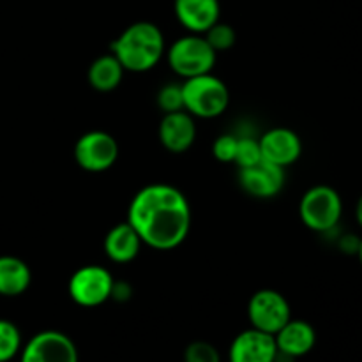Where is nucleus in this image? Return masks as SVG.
I'll return each mask as SVG.
<instances>
[{
    "label": "nucleus",
    "mask_w": 362,
    "mask_h": 362,
    "mask_svg": "<svg viewBox=\"0 0 362 362\" xmlns=\"http://www.w3.org/2000/svg\"><path fill=\"white\" fill-rule=\"evenodd\" d=\"M191 205L175 186L156 182L141 187L127 209V223L141 243L158 251H170L186 240L191 230Z\"/></svg>",
    "instance_id": "obj_1"
},
{
    "label": "nucleus",
    "mask_w": 362,
    "mask_h": 362,
    "mask_svg": "<svg viewBox=\"0 0 362 362\" xmlns=\"http://www.w3.org/2000/svg\"><path fill=\"white\" fill-rule=\"evenodd\" d=\"M113 55L129 73H147L154 69L166 52L165 35L152 21H136L129 25L110 45Z\"/></svg>",
    "instance_id": "obj_2"
},
{
    "label": "nucleus",
    "mask_w": 362,
    "mask_h": 362,
    "mask_svg": "<svg viewBox=\"0 0 362 362\" xmlns=\"http://www.w3.org/2000/svg\"><path fill=\"white\" fill-rule=\"evenodd\" d=\"M182 87L184 110L198 119H216L223 115L230 105L228 87L212 73L187 78Z\"/></svg>",
    "instance_id": "obj_3"
},
{
    "label": "nucleus",
    "mask_w": 362,
    "mask_h": 362,
    "mask_svg": "<svg viewBox=\"0 0 362 362\" xmlns=\"http://www.w3.org/2000/svg\"><path fill=\"white\" fill-rule=\"evenodd\" d=\"M166 59L173 73L187 80V78L212 73L218 53L202 34H187L170 45Z\"/></svg>",
    "instance_id": "obj_4"
},
{
    "label": "nucleus",
    "mask_w": 362,
    "mask_h": 362,
    "mask_svg": "<svg viewBox=\"0 0 362 362\" xmlns=\"http://www.w3.org/2000/svg\"><path fill=\"white\" fill-rule=\"evenodd\" d=\"M343 214V200L331 186H313L303 194L299 204V216L304 226L318 233L336 228Z\"/></svg>",
    "instance_id": "obj_5"
},
{
    "label": "nucleus",
    "mask_w": 362,
    "mask_h": 362,
    "mask_svg": "<svg viewBox=\"0 0 362 362\" xmlns=\"http://www.w3.org/2000/svg\"><path fill=\"white\" fill-rule=\"evenodd\" d=\"M112 272L101 265H83L73 272L67 292L74 304L81 308H98L112 299L113 288Z\"/></svg>",
    "instance_id": "obj_6"
},
{
    "label": "nucleus",
    "mask_w": 362,
    "mask_h": 362,
    "mask_svg": "<svg viewBox=\"0 0 362 362\" xmlns=\"http://www.w3.org/2000/svg\"><path fill=\"white\" fill-rule=\"evenodd\" d=\"M119 159V144L106 131H88L74 145V161L81 170L101 173L112 168Z\"/></svg>",
    "instance_id": "obj_7"
},
{
    "label": "nucleus",
    "mask_w": 362,
    "mask_h": 362,
    "mask_svg": "<svg viewBox=\"0 0 362 362\" xmlns=\"http://www.w3.org/2000/svg\"><path fill=\"white\" fill-rule=\"evenodd\" d=\"M247 318L251 327L276 336L279 329L292 318V310L283 293L278 290L264 288L253 293L247 304Z\"/></svg>",
    "instance_id": "obj_8"
},
{
    "label": "nucleus",
    "mask_w": 362,
    "mask_h": 362,
    "mask_svg": "<svg viewBox=\"0 0 362 362\" xmlns=\"http://www.w3.org/2000/svg\"><path fill=\"white\" fill-rule=\"evenodd\" d=\"M73 339L60 331H42L21 346L20 362H78Z\"/></svg>",
    "instance_id": "obj_9"
},
{
    "label": "nucleus",
    "mask_w": 362,
    "mask_h": 362,
    "mask_svg": "<svg viewBox=\"0 0 362 362\" xmlns=\"http://www.w3.org/2000/svg\"><path fill=\"white\" fill-rule=\"evenodd\" d=\"M239 184L247 194L255 198H274L285 186V168L260 159L255 165L239 168Z\"/></svg>",
    "instance_id": "obj_10"
},
{
    "label": "nucleus",
    "mask_w": 362,
    "mask_h": 362,
    "mask_svg": "<svg viewBox=\"0 0 362 362\" xmlns=\"http://www.w3.org/2000/svg\"><path fill=\"white\" fill-rule=\"evenodd\" d=\"M276 356L274 336L251 327L235 336L228 350V362H274Z\"/></svg>",
    "instance_id": "obj_11"
},
{
    "label": "nucleus",
    "mask_w": 362,
    "mask_h": 362,
    "mask_svg": "<svg viewBox=\"0 0 362 362\" xmlns=\"http://www.w3.org/2000/svg\"><path fill=\"white\" fill-rule=\"evenodd\" d=\"M262 148V159L278 165L281 168L293 165L303 154V141L299 134L288 127H272L262 138H258Z\"/></svg>",
    "instance_id": "obj_12"
},
{
    "label": "nucleus",
    "mask_w": 362,
    "mask_h": 362,
    "mask_svg": "<svg viewBox=\"0 0 362 362\" xmlns=\"http://www.w3.org/2000/svg\"><path fill=\"white\" fill-rule=\"evenodd\" d=\"M159 141L172 154H184L193 147L197 140L194 117L186 110L165 113L159 122Z\"/></svg>",
    "instance_id": "obj_13"
},
{
    "label": "nucleus",
    "mask_w": 362,
    "mask_h": 362,
    "mask_svg": "<svg viewBox=\"0 0 362 362\" xmlns=\"http://www.w3.org/2000/svg\"><path fill=\"white\" fill-rule=\"evenodd\" d=\"M173 11L191 34H205L221 16L219 0H173Z\"/></svg>",
    "instance_id": "obj_14"
},
{
    "label": "nucleus",
    "mask_w": 362,
    "mask_h": 362,
    "mask_svg": "<svg viewBox=\"0 0 362 362\" xmlns=\"http://www.w3.org/2000/svg\"><path fill=\"white\" fill-rule=\"evenodd\" d=\"M276 346L278 352L285 354V356L297 359L313 350L315 343H317V332H315L313 325L308 324L306 320H296L290 318L285 325L278 331L274 336Z\"/></svg>",
    "instance_id": "obj_15"
},
{
    "label": "nucleus",
    "mask_w": 362,
    "mask_h": 362,
    "mask_svg": "<svg viewBox=\"0 0 362 362\" xmlns=\"http://www.w3.org/2000/svg\"><path fill=\"white\" fill-rule=\"evenodd\" d=\"M141 243L140 235L129 223H119L113 226L105 237V255L115 264H129L140 255Z\"/></svg>",
    "instance_id": "obj_16"
},
{
    "label": "nucleus",
    "mask_w": 362,
    "mask_h": 362,
    "mask_svg": "<svg viewBox=\"0 0 362 362\" xmlns=\"http://www.w3.org/2000/svg\"><path fill=\"white\" fill-rule=\"evenodd\" d=\"M32 272L27 262L11 255L0 257V296L18 297L28 290Z\"/></svg>",
    "instance_id": "obj_17"
},
{
    "label": "nucleus",
    "mask_w": 362,
    "mask_h": 362,
    "mask_svg": "<svg viewBox=\"0 0 362 362\" xmlns=\"http://www.w3.org/2000/svg\"><path fill=\"white\" fill-rule=\"evenodd\" d=\"M124 67L113 53L95 59L88 67V83L98 92H112L122 83Z\"/></svg>",
    "instance_id": "obj_18"
},
{
    "label": "nucleus",
    "mask_w": 362,
    "mask_h": 362,
    "mask_svg": "<svg viewBox=\"0 0 362 362\" xmlns=\"http://www.w3.org/2000/svg\"><path fill=\"white\" fill-rule=\"evenodd\" d=\"M21 352V332L11 320L0 318V362L13 361Z\"/></svg>",
    "instance_id": "obj_19"
},
{
    "label": "nucleus",
    "mask_w": 362,
    "mask_h": 362,
    "mask_svg": "<svg viewBox=\"0 0 362 362\" xmlns=\"http://www.w3.org/2000/svg\"><path fill=\"white\" fill-rule=\"evenodd\" d=\"M202 35L207 39V42L212 46V49H214L216 53L226 52V49L232 48L237 41L235 28L228 23H223L221 20L216 21V23Z\"/></svg>",
    "instance_id": "obj_20"
},
{
    "label": "nucleus",
    "mask_w": 362,
    "mask_h": 362,
    "mask_svg": "<svg viewBox=\"0 0 362 362\" xmlns=\"http://www.w3.org/2000/svg\"><path fill=\"white\" fill-rule=\"evenodd\" d=\"M262 159V148L260 141L257 138L243 136L237 140V152H235V163L239 168H246V166L255 165Z\"/></svg>",
    "instance_id": "obj_21"
},
{
    "label": "nucleus",
    "mask_w": 362,
    "mask_h": 362,
    "mask_svg": "<svg viewBox=\"0 0 362 362\" xmlns=\"http://www.w3.org/2000/svg\"><path fill=\"white\" fill-rule=\"evenodd\" d=\"M158 106L163 113L180 112L184 110L182 87L179 83H168L158 92Z\"/></svg>",
    "instance_id": "obj_22"
},
{
    "label": "nucleus",
    "mask_w": 362,
    "mask_h": 362,
    "mask_svg": "<svg viewBox=\"0 0 362 362\" xmlns=\"http://www.w3.org/2000/svg\"><path fill=\"white\" fill-rule=\"evenodd\" d=\"M184 362H221V356L212 343L193 341L184 352Z\"/></svg>",
    "instance_id": "obj_23"
},
{
    "label": "nucleus",
    "mask_w": 362,
    "mask_h": 362,
    "mask_svg": "<svg viewBox=\"0 0 362 362\" xmlns=\"http://www.w3.org/2000/svg\"><path fill=\"white\" fill-rule=\"evenodd\" d=\"M237 140L239 138L235 134H221V136L216 138L214 145H212L214 158L221 163H233L237 152Z\"/></svg>",
    "instance_id": "obj_24"
},
{
    "label": "nucleus",
    "mask_w": 362,
    "mask_h": 362,
    "mask_svg": "<svg viewBox=\"0 0 362 362\" xmlns=\"http://www.w3.org/2000/svg\"><path fill=\"white\" fill-rule=\"evenodd\" d=\"M131 286L127 283H113V288H112V299L119 300V303H124L131 297Z\"/></svg>",
    "instance_id": "obj_25"
},
{
    "label": "nucleus",
    "mask_w": 362,
    "mask_h": 362,
    "mask_svg": "<svg viewBox=\"0 0 362 362\" xmlns=\"http://www.w3.org/2000/svg\"><path fill=\"white\" fill-rule=\"evenodd\" d=\"M356 219L362 228V194L359 197V200H357V205H356Z\"/></svg>",
    "instance_id": "obj_26"
},
{
    "label": "nucleus",
    "mask_w": 362,
    "mask_h": 362,
    "mask_svg": "<svg viewBox=\"0 0 362 362\" xmlns=\"http://www.w3.org/2000/svg\"><path fill=\"white\" fill-rule=\"evenodd\" d=\"M357 257H359V262L362 265V239H361V243L357 244Z\"/></svg>",
    "instance_id": "obj_27"
}]
</instances>
